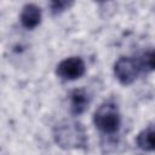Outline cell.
Here are the masks:
<instances>
[{
	"label": "cell",
	"mask_w": 155,
	"mask_h": 155,
	"mask_svg": "<svg viewBox=\"0 0 155 155\" xmlns=\"http://www.w3.org/2000/svg\"><path fill=\"white\" fill-rule=\"evenodd\" d=\"M71 5H73L71 1H52V2L50 4L51 11H52V13H54V15L61 13V12L68 10Z\"/></svg>",
	"instance_id": "9c48e42d"
},
{
	"label": "cell",
	"mask_w": 155,
	"mask_h": 155,
	"mask_svg": "<svg viewBox=\"0 0 155 155\" xmlns=\"http://www.w3.org/2000/svg\"><path fill=\"white\" fill-rule=\"evenodd\" d=\"M138 65L140 68V71H151L154 69V52L153 50H149L144 52L138 59Z\"/></svg>",
	"instance_id": "ba28073f"
},
{
	"label": "cell",
	"mask_w": 155,
	"mask_h": 155,
	"mask_svg": "<svg viewBox=\"0 0 155 155\" xmlns=\"http://www.w3.org/2000/svg\"><path fill=\"white\" fill-rule=\"evenodd\" d=\"M93 122L102 133L115 134L120 130L121 125V116L117 105L111 101L101 104L94 111Z\"/></svg>",
	"instance_id": "7a4b0ae2"
},
{
	"label": "cell",
	"mask_w": 155,
	"mask_h": 155,
	"mask_svg": "<svg viewBox=\"0 0 155 155\" xmlns=\"http://www.w3.org/2000/svg\"><path fill=\"white\" fill-rule=\"evenodd\" d=\"M56 143L63 149H82L87 145V136L81 124L64 120L58 122L53 128Z\"/></svg>",
	"instance_id": "6da1fadb"
},
{
	"label": "cell",
	"mask_w": 155,
	"mask_h": 155,
	"mask_svg": "<svg viewBox=\"0 0 155 155\" xmlns=\"http://www.w3.org/2000/svg\"><path fill=\"white\" fill-rule=\"evenodd\" d=\"M137 145L145 150V151H153L154 150V127L148 126L144 128L138 136H137Z\"/></svg>",
	"instance_id": "52a82bcc"
},
{
	"label": "cell",
	"mask_w": 155,
	"mask_h": 155,
	"mask_svg": "<svg viewBox=\"0 0 155 155\" xmlns=\"http://www.w3.org/2000/svg\"><path fill=\"white\" fill-rule=\"evenodd\" d=\"M86 71L85 62L80 57H69L63 59L56 69V73L63 80H76Z\"/></svg>",
	"instance_id": "277c9868"
},
{
	"label": "cell",
	"mask_w": 155,
	"mask_h": 155,
	"mask_svg": "<svg viewBox=\"0 0 155 155\" xmlns=\"http://www.w3.org/2000/svg\"><path fill=\"white\" fill-rule=\"evenodd\" d=\"M139 71L140 68L137 59L131 57H121L114 64V74L122 85L132 84L137 79Z\"/></svg>",
	"instance_id": "3957f363"
},
{
	"label": "cell",
	"mask_w": 155,
	"mask_h": 155,
	"mask_svg": "<svg viewBox=\"0 0 155 155\" xmlns=\"http://www.w3.org/2000/svg\"><path fill=\"white\" fill-rule=\"evenodd\" d=\"M88 94L84 90H74L70 93V111L73 115H81L88 107Z\"/></svg>",
	"instance_id": "8992f818"
},
{
	"label": "cell",
	"mask_w": 155,
	"mask_h": 155,
	"mask_svg": "<svg viewBox=\"0 0 155 155\" xmlns=\"http://www.w3.org/2000/svg\"><path fill=\"white\" fill-rule=\"evenodd\" d=\"M21 23L27 29L36 28L41 22V10L34 4H27L23 6L21 12Z\"/></svg>",
	"instance_id": "5b68a950"
}]
</instances>
